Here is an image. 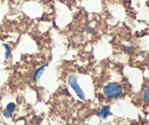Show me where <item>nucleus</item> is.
<instances>
[{"label":"nucleus","instance_id":"f257e3e1","mask_svg":"<svg viewBox=\"0 0 149 125\" xmlns=\"http://www.w3.org/2000/svg\"><path fill=\"white\" fill-rule=\"evenodd\" d=\"M102 94L104 98L109 100L118 99L124 94V89L119 83H109L103 87Z\"/></svg>","mask_w":149,"mask_h":125},{"label":"nucleus","instance_id":"7ed1b4c3","mask_svg":"<svg viewBox=\"0 0 149 125\" xmlns=\"http://www.w3.org/2000/svg\"><path fill=\"white\" fill-rule=\"evenodd\" d=\"M96 115H97V117H100V118H102V119H106L107 117H109V116L111 115L110 106H108V105L103 106V107L101 108V109L96 112Z\"/></svg>","mask_w":149,"mask_h":125},{"label":"nucleus","instance_id":"6e6552de","mask_svg":"<svg viewBox=\"0 0 149 125\" xmlns=\"http://www.w3.org/2000/svg\"><path fill=\"white\" fill-rule=\"evenodd\" d=\"M2 115H3L6 118H12V116H13V112H10V111H8L7 109H5V110L2 111Z\"/></svg>","mask_w":149,"mask_h":125},{"label":"nucleus","instance_id":"1a4fd4ad","mask_svg":"<svg viewBox=\"0 0 149 125\" xmlns=\"http://www.w3.org/2000/svg\"><path fill=\"white\" fill-rule=\"evenodd\" d=\"M123 51H124L125 53L130 54V53H132V52L134 51V47H132V46H124V48H123Z\"/></svg>","mask_w":149,"mask_h":125},{"label":"nucleus","instance_id":"39448f33","mask_svg":"<svg viewBox=\"0 0 149 125\" xmlns=\"http://www.w3.org/2000/svg\"><path fill=\"white\" fill-rule=\"evenodd\" d=\"M3 47H5V57L6 60H9L12 57V51H10V47L7 45V44H3Z\"/></svg>","mask_w":149,"mask_h":125},{"label":"nucleus","instance_id":"0eeeda50","mask_svg":"<svg viewBox=\"0 0 149 125\" xmlns=\"http://www.w3.org/2000/svg\"><path fill=\"white\" fill-rule=\"evenodd\" d=\"M142 98H143V101H145L146 103H148L149 102V91L148 89H145V92H143V94H142Z\"/></svg>","mask_w":149,"mask_h":125},{"label":"nucleus","instance_id":"f03ea898","mask_svg":"<svg viewBox=\"0 0 149 125\" xmlns=\"http://www.w3.org/2000/svg\"><path fill=\"white\" fill-rule=\"evenodd\" d=\"M68 83L70 85V87H72V89L74 91V93L77 94V96L80 99V100H85V94H84V91L81 89V87L79 86L78 84V76L77 75H72L68 78Z\"/></svg>","mask_w":149,"mask_h":125},{"label":"nucleus","instance_id":"20e7f679","mask_svg":"<svg viewBox=\"0 0 149 125\" xmlns=\"http://www.w3.org/2000/svg\"><path fill=\"white\" fill-rule=\"evenodd\" d=\"M45 69H46V66H41L40 68H38L37 70L35 71V73H33V80H35V82L39 80V78H40V77H41V75L44 73Z\"/></svg>","mask_w":149,"mask_h":125},{"label":"nucleus","instance_id":"423d86ee","mask_svg":"<svg viewBox=\"0 0 149 125\" xmlns=\"http://www.w3.org/2000/svg\"><path fill=\"white\" fill-rule=\"evenodd\" d=\"M6 109H7L8 111L13 112V111L16 109V105H15V102H10V103H8V105H7V107H6Z\"/></svg>","mask_w":149,"mask_h":125}]
</instances>
